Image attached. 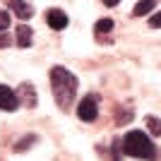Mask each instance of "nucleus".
Here are the masks:
<instances>
[{
	"instance_id": "nucleus-5",
	"label": "nucleus",
	"mask_w": 161,
	"mask_h": 161,
	"mask_svg": "<svg viewBox=\"0 0 161 161\" xmlns=\"http://www.w3.org/2000/svg\"><path fill=\"white\" fill-rule=\"evenodd\" d=\"M46 22H48V27H51V29L63 31V29L67 27V14L63 12L60 7H53V10H48V12H46Z\"/></svg>"
},
{
	"instance_id": "nucleus-10",
	"label": "nucleus",
	"mask_w": 161,
	"mask_h": 161,
	"mask_svg": "<svg viewBox=\"0 0 161 161\" xmlns=\"http://www.w3.org/2000/svg\"><path fill=\"white\" fill-rule=\"evenodd\" d=\"M113 27H115L113 19H99V22L94 24V31H96V36L101 39V36H106V34L113 31Z\"/></svg>"
},
{
	"instance_id": "nucleus-13",
	"label": "nucleus",
	"mask_w": 161,
	"mask_h": 161,
	"mask_svg": "<svg viewBox=\"0 0 161 161\" xmlns=\"http://www.w3.org/2000/svg\"><path fill=\"white\" fill-rule=\"evenodd\" d=\"M149 27L152 29H161V12H156V14L149 17Z\"/></svg>"
},
{
	"instance_id": "nucleus-14",
	"label": "nucleus",
	"mask_w": 161,
	"mask_h": 161,
	"mask_svg": "<svg viewBox=\"0 0 161 161\" xmlns=\"http://www.w3.org/2000/svg\"><path fill=\"white\" fill-rule=\"evenodd\" d=\"M29 142H36V137H24V140H22V142H19V144H17L14 149H17V152H24V149L29 147Z\"/></svg>"
},
{
	"instance_id": "nucleus-3",
	"label": "nucleus",
	"mask_w": 161,
	"mask_h": 161,
	"mask_svg": "<svg viewBox=\"0 0 161 161\" xmlns=\"http://www.w3.org/2000/svg\"><path fill=\"white\" fill-rule=\"evenodd\" d=\"M77 115H80V120L84 123H92L96 120V115H99V96L96 94H89L80 101V106H77Z\"/></svg>"
},
{
	"instance_id": "nucleus-16",
	"label": "nucleus",
	"mask_w": 161,
	"mask_h": 161,
	"mask_svg": "<svg viewBox=\"0 0 161 161\" xmlns=\"http://www.w3.org/2000/svg\"><path fill=\"white\" fill-rule=\"evenodd\" d=\"M101 3H103V5H108V7H115L120 0H101Z\"/></svg>"
},
{
	"instance_id": "nucleus-11",
	"label": "nucleus",
	"mask_w": 161,
	"mask_h": 161,
	"mask_svg": "<svg viewBox=\"0 0 161 161\" xmlns=\"http://www.w3.org/2000/svg\"><path fill=\"white\" fill-rule=\"evenodd\" d=\"M147 125H149V132H152V135H156V137L161 135V120H159V118L147 115Z\"/></svg>"
},
{
	"instance_id": "nucleus-7",
	"label": "nucleus",
	"mask_w": 161,
	"mask_h": 161,
	"mask_svg": "<svg viewBox=\"0 0 161 161\" xmlns=\"http://www.w3.org/2000/svg\"><path fill=\"white\" fill-rule=\"evenodd\" d=\"M17 99H19L27 108H34V106H36V92L31 89V84H22L19 92H17Z\"/></svg>"
},
{
	"instance_id": "nucleus-1",
	"label": "nucleus",
	"mask_w": 161,
	"mask_h": 161,
	"mask_svg": "<svg viewBox=\"0 0 161 161\" xmlns=\"http://www.w3.org/2000/svg\"><path fill=\"white\" fill-rule=\"evenodd\" d=\"M51 87H53V96L58 101V106L67 111L75 101V94H77V77L63 65H55L51 67Z\"/></svg>"
},
{
	"instance_id": "nucleus-12",
	"label": "nucleus",
	"mask_w": 161,
	"mask_h": 161,
	"mask_svg": "<svg viewBox=\"0 0 161 161\" xmlns=\"http://www.w3.org/2000/svg\"><path fill=\"white\" fill-rule=\"evenodd\" d=\"M7 27H10V14L5 10H0V31H5Z\"/></svg>"
},
{
	"instance_id": "nucleus-6",
	"label": "nucleus",
	"mask_w": 161,
	"mask_h": 161,
	"mask_svg": "<svg viewBox=\"0 0 161 161\" xmlns=\"http://www.w3.org/2000/svg\"><path fill=\"white\" fill-rule=\"evenodd\" d=\"M7 5H10V10H12L19 19H29V17H34V7L29 5L27 0H7Z\"/></svg>"
},
{
	"instance_id": "nucleus-2",
	"label": "nucleus",
	"mask_w": 161,
	"mask_h": 161,
	"mask_svg": "<svg viewBox=\"0 0 161 161\" xmlns=\"http://www.w3.org/2000/svg\"><path fill=\"white\" fill-rule=\"evenodd\" d=\"M123 152L128 156L147 159V161H154V156H156L154 142L149 140L147 132H142V130H130V132L123 137Z\"/></svg>"
},
{
	"instance_id": "nucleus-4",
	"label": "nucleus",
	"mask_w": 161,
	"mask_h": 161,
	"mask_svg": "<svg viewBox=\"0 0 161 161\" xmlns=\"http://www.w3.org/2000/svg\"><path fill=\"white\" fill-rule=\"evenodd\" d=\"M19 108V99L10 87L0 84V111H17Z\"/></svg>"
},
{
	"instance_id": "nucleus-15",
	"label": "nucleus",
	"mask_w": 161,
	"mask_h": 161,
	"mask_svg": "<svg viewBox=\"0 0 161 161\" xmlns=\"http://www.w3.org/2000/svg\"><path fill=\"white\" fill-rule=\"evenodd\" d=\"M7 43H10V36H5V34H3V36H0V48H5Z\"/></svg>"
},
{
	"instance_id": "nucleus-9",
	"label": "nucleus",
	"mask_w": 161,
	"mask_h": 161,
	"mask_svg": "<svg viewBox=\"0 0 161 161\" xmlns=\"http://www.w3.org/2000/svg\"><path fill=\"white\" fill-rule=\"evenodd\" d=\"M156 3H159V0H140V3L135 5L132 14H135V17H144V14H149L156 7Z\"/></svg>"
},
{
	"instance_id": "nucleus-8",
	"label": "nucleus",
	"mask_w": 161,
	"mask_h": 161,
	"mask_svg": "<svg viewBox=\"0 0 161 161\" xmlns=\"http://www.w3.org/2000/svg\"><path fill=\"white\" fill-rule=\"evenodd\" d=\"M29 43H31V27L19 24V27H17V46H19V48H27Z\"/></svg>"
}]
</instances>
